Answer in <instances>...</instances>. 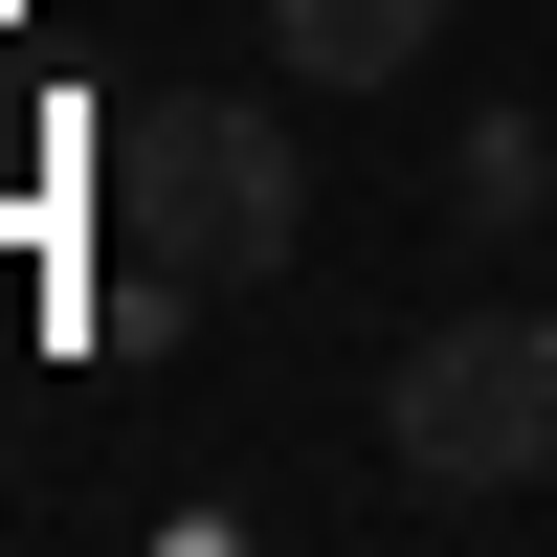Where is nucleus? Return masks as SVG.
<instances>
[{"label":"nucleus","mask_w":557,"mask_h":557,"mask_svg":"<svg viewBox=\"0 0 557 557\" xmlns=\"http://www.w3.org/2000/svg\"><path fill=\"white\" fill-rule=\"evenodd\" d=\"M112 223L178 268L201 312H246V290H290V246H312V178H290V112H246V89H157V112L112 134Z\"/></svg>","instance_id":"f257e3e1"},{"label":"nucleus","mask_w":557,"mask_h":557,"mask_svg":"<svg viewBox=\"0 0 557 557\" xmlns=\"http://www.w3.org/2000/svg\"><path fill=\"white\" fill-rule=\"evenodd\" d=\"M380 446L424 491H535L557 469V312H446V335H401Z\"/></svg>","instance_id":"f03ea898"},{"label":"nucleus","mask_w":557,"mask_h":557,"mask_svg":"<svg viewBox=\"0 0 557 557\" xmlns=\"http://www.w3.org/2000/svg\"><path fill=\"white\" fill-rule=\"evenodd\" d=\"M557 201V134L535 112H469V134H446V223H535Z\"/></svg>","instance_id":"7ed1b4c3"},{"label":"nucleus","mask_w":557,"mask_h":557,"mask_svg":"<svg viewBox=\"0 0 557 557\" xmlns=\"http://www.w3.org/2000/svg\"><path fill=\"white\" fill-rule=\"evenodd\" d=\"M401 23H424V0H290V67H312V89H380Z\"/></svg>","instance_id":"20e7f679"}]
</instances>
